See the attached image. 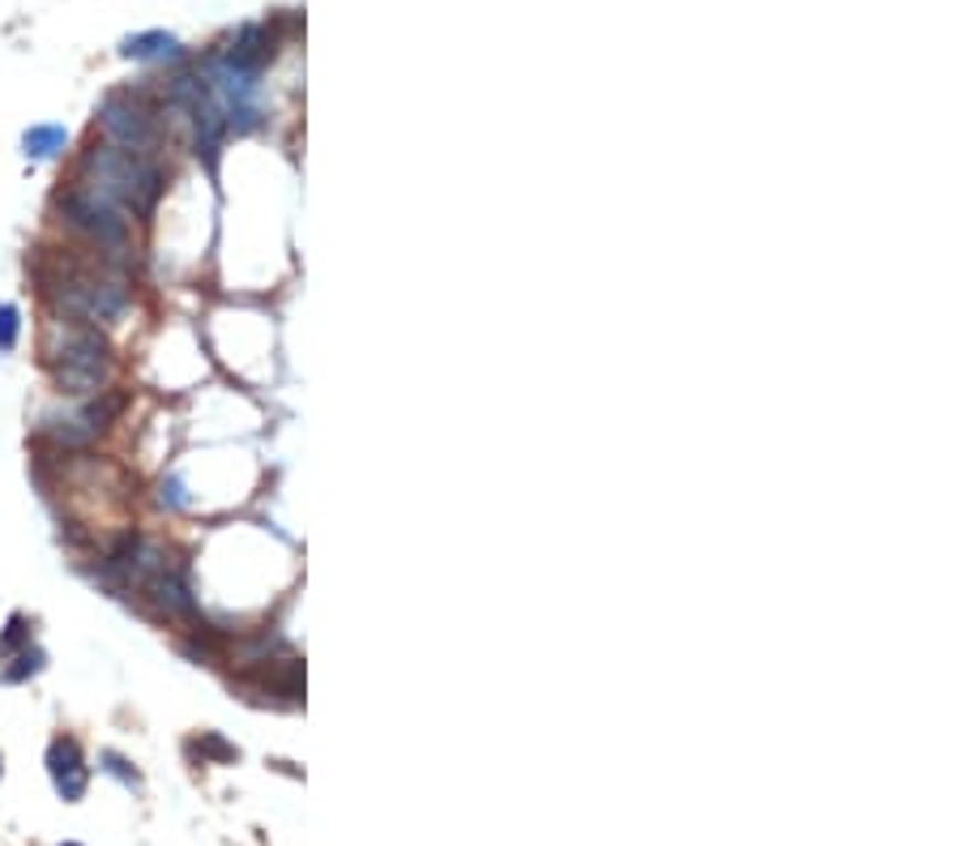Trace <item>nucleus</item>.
I'll return each instance as SVG.
<instances>
[{
	"instance_id": "f257e3e1",
	"label": "nucleus",
	"mask_w": 961,
	"mask_h": 846,
	"mask_svg": "<svg viewBox=\"0 0 961 846\" xmlns=\"http://www.w3.org/2000/svg\"><path fill=\"white\" fill-rule=\"evenodd\" d=\"M86 189H95L103 201L112 205H125L133 214H150L159 205L162 197V171L146 155H133V150H120V146H95L86 155Z\"/></svg>"
},
{
	"instance_id": "f03ea898",
	"label": "nucleus",
	"mask_w": 961,
	"mask_h": 846,
	"mask_svg": "<svg viewBox=\"0 0 961 846\" xmlns=\"http://www.w3.org/2000/svg\"><path fill=\"white\" fill-rule=\"evenodd\" d=\"M47 368L61 393L91 398L112 381V347L98 329H68L61 351H47Z\"/></svg>"
},
{
	"instance_id": "7ed1b4c3",
	"label": "nucleus",
	"mask_w": 961,
	"mask_h": 846,
	"mask_svg": "<svg viewBox=\"0 0 961 846\" xmlns=\"http://www.w3.org/2000/svg\"><path fill=\"white\" fill-rule=\"evenodd\" d=\"M56 205H61L64 223L77 231H86L95 244L103 248H125L128 244V223L120 219V210L112 205V201H103L95 189H86V184H73V189H64L56 193Z\"/></svg>"
},
{
	"instance_id": "20e7f679",
	"label": "nucleus",
	"mask_w": 961,
	"mask_h": 846,
	"mask_svg": "<svg viewBox=\"0 0 961 846\" xmlns=\"http://www.w3.org/2000/svg\"><path fill=\"white\" fill-rule=\"evenodd\" d=\"M56 299H61L64 313L86 317V321H103V326L120 321L128 308L125 287H120L116 278H95V274H73V278H64Z\"/></svg>"
},
{
	"instance_id": "39448f33",
	"label": "nucleus",
	"mask_w": 961,
	"mask_h": 846,
	"mask_svg": "<svg viewBox=\"0 0 961 846\" xmlns=\"http://www.w3.org/2000/svg\"><path fill=\"white\" fill-rule=\"evenodd\" d=\"M98 120L112 137V146L120 150H133V155H146L155 141H159V129H155V116L128 95H107L98 103Z\"/></svg>"
},
{
	"instance_id": "423d86ee",
	"label": "nucleus",
	"mask_w": 961,
	"mask_h": 846,
	"mask_svg": "<svg viewBox=\"0 0 961 846\" xmlns=\"http://www.w3.org/2000/svg\"><path fill=\"white\" fill-rule=\"evenodd\" d=\"M141 590H150V599L159 603L167 616H180V620H197V599H192V590L189 582L171 569V564H162V569H155L146 582H141Z\"/></svg>"
},
{
	"instance_id": "0eeeda50",
	"label": "nucleus",
	"mask_w": 961,
	"mask_h": 846,
	"mask_svg": "<svg viewBox=\"0 0 961 846\" xmlns=\"http://www.w3.org/2000/svg\"><path fill=\"white\" fill-rule=\"evenodd\" d=\"M47 774L56 782V791H61L64 800H82V791H86V765H82V749H77V740H52V749H47Z\"/></svg>"
},
{
	"instance_id": "6e6552de",
	"label": "nucleus",
	"mask_w": 961,
	"mask_h": 846,
	"mask_svg": "<svg viewBox=\"0 0 961 846\" xmlns=\"http://www.w3.org/2000/svg\"><path fill=\"white\" fill-rule=\"evenodd\" d=\"M270 39H265V31L261 27H244V31L235 34V43H231V52H226L223 61L226 65H235V68H249V73H261V65L270 61Z\"/></svg>"
},
{
	"instance_id": "1a4fd4ad",
	"label": "nucleus",
	"mask_w": 961,
	"mask_h": 846,
	"mask_svg": "<svg viewBox=\"0 0 961 846\" xmlns=\"http://www.w3.org/2000/svg\"><path fill=\"white\" fill-rule=\"evenodd\" d=\"M125 56L133 61H162V56H176L180 52V39L167 31H146V34H133L125 39V47H120Z\"/></svg>"
},
{
	"instance_id": "9d476101",
	"label": "nucleus",
	"mask_w": 961,
	"mask_h": 846,
	"mask_svg": "<svg viewBox=\"0 0 961 846\" xmlns=\"http://www.w3.org/2000/svg\"><path fill=\"white\" fill-rule=\"evenodd\" d=\"M22 146H27V159H52V155H61L64 146H68V129H61V125H34L22 137Z\"/></svg>"
},
{
	"instance_id": "9b49d317",
	"label": "nucleus",
	"mask_w": 961,
	"mask_h": 846,
	"mask_svg": "<svg viewBox=\"0 0 961 846\" xmlns=\"http://www.w3.org/2000/svg\"><path fill=\"white\" fill-rule=\"evenodd\" d=\"M43 671V651H18V658H13V667H4V684H22V680H31V676H39Z\"/></svg>"
},
{
	"instance_id": "f8f14e48",
	"label": "nucleus",
	"mask_w": 961,
	"mask_h": 846,
	"mask_svg": "<svg viewBox=\"0 0 961 846\" xmlns=\"http://www.w3.org/2000/svg\"><path fill=\"white\" fill-rule=\"evenodd\" d=\"M27 642H31V624H27V616H9L4 633H0V658L18 654L22 646H27Z\"/></svg>"
},
{
	"instance_id": "ddd939ff",
	"label": "nucleus",
	"mask_w": 961,
	"mask_h": 846,
	"mask_svg": "<svg viewBox=\"0 0 961 846\" xmlns=\"http://www.w3.org/2000/svg\"><path fill=\"white\" fill-rule=\"evenodd\" d=\"M18 329H22V317L13 304H0V351H13L18 347Z\"/></svg>"
},
{
	"instance_id": "4468645a",
	"label": "nucleus",
	"mask_w": 961,
	"mask_h": 846,
	"mask_svg": "<svg viewBox=\"0 0 961 846\" xmlns=\"http://www.w3.org/2000/svg\"><path fill=\"white\" fill-rule=\"evenodd\" d=\"M201 749L210 752V757H219V761H231V757H235V749H231V744H223L219 736H201Z\"/></svg>"
},
{
	"instance_id": "2eb2a0df",
	"label": "nucleus",
	"mask_w": 961,
	"mask_h": 846,
	"mask_svg": "<svg viewBox=\"0 0 961 846\" xmlns=\"http://www.w3.org/2000/svg\"><path fill=\"white\" fill-rule=\"evenodd\" d=\"M64 846H77V843H64Z\"/></svg>"
}]
</instances>
